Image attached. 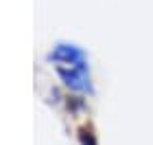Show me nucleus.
I'll return each mask as SVG.
<instances>
[{
  "label": "nucleus",
  "mask_w": 153,
  "mask_h": 145,
  "mask_svg": "<svg viewBox=\"0 0 153 145\" xmlns=\"http://www.w3.org/2000/svg\"><path fill=\"white\" fill-rule=\"evenodd\" d=\"M57 75L61 81L70 88V90L83 92V95H92V81H90V71L88 66H57Z\"/></svg>",
  "instance_id": "f257e3e1"
},
{
  "label": "nucleus",
  "mask_w": 153,
  "mask_h": 145,
  "mask_svg": "<svg viewBox=\"0 0 153 145\" xmlns=\"http://www.w3.org/2000/svg\"><path fill=\"white\" fill-rule=\"evenodd\" d=\"M79 141L81 145H96V136L92 132V128H88V125H83L79 130Z\"/></svg>",
  "instance_id": "7ed1b4c3"
},
{
  "label": "nucleus",
  "mask_w": 153,
  "mask_h": 145,
  "mask_svg": "<svg viewBox=\"0 0 153 145\" xmlns=\"http://www.w3.org/2000/svg\"><path fill=\"white\" fill-rule=\"evenodd\" d=\"M48 59L57 62V66H88L85 53L76 44H57L55 51L48 53Z\"/></svg>",
  "instance_id": "f03ea898"
}]
</instances>
